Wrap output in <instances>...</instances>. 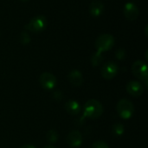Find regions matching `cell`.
Wrapping results in <instances>:
<instances>
[{
	"label": "cell",
	"instance_id": "d6986e66",
	"mask_svg": "<svg viewBox=\"0 0 148 148\" xmlns=\"http://www.w3.org/2000/svg\"><path fill=\"white\" fill-rule=\"evenodd\" d=\"M115 56H116V58H117V59H119V60H123L124 57L126 56L125 49H119L116 51Z\"/></svg>",
	"mask_w": 148,
	"mask_h": 148
},
{
	"label": "cell",
	"instance_id": "4fadbf2b",
	"mask_svg": "<svg viewBox=\"0 0 148 148\" xmlns=\"http://www.w3.org/2000/svg\"><path fill=\"white\" fill-rule=\"evenodd\" d=\"M65 109L66 111L71 115H76L81 111V106L79 102L75 100H69L65 103Z\"/></svg>",
	"mask_w": 148,
	"mask_h": 148
},
{
	"label": "cell",
	"instance_id": "6da1fadb",
	"mask_svg": "<svg viewBox=\"0 0 148 148\" xmlns=\"http://www.w3.org/2000/svg\"><path fill=\"white\" fill-rule=\"evenodd\" d=\"M103 114L102 104L97 100H88L84 105V114L91 120H96Z\"/></svg>",
	"mask_w": 148,
	"mask_h": 148
},
{
	"label": "cell",
	"instance_id": "7402d4cb",
	"mask_svg": "<svg viewBox=\"0 0 148 148\" xmlns=\"http://www.w3.org/2000/svg\"><path fill=\"white\" fill-rule=\"evenodd\" d=\"M20 1H22V2H28V1H29V0H20Z\"/></svg>",
	"mask_w": 148,
	"mask_h": 148
},
{
	"label": "cell",
	"instance_id": "30bf717a",
	"mask_svg": "<svg viewBox=\"0 0 148 148\" xmlns=\"http://www.w3.org/2000/svg\"><path fill=\"white\" fill-rule=\"evenodd\" d=\"M66 141L67 144L70 147L76 148L80 147L82 143V134L77 131V130H74L71 131L66 138Z\"/></svg>",
	"mask_w": 148,
	"mask_h": 148
},
{
	"label": "cell",
	"instance_id": "7c38bea8",
	"mask_svg": "<svg viewBox=\"0 0 148 148\" xmlns=\"http://www.w3.org/2000/svg\"><path fill=\"white\" fill-rule=\"evenodd\" d=\"M104 12V4L100 0L93 1L89 5V13L92 16L98 17Z\"/></svg>",
	"mask_w": 148,
	"mask_h": 148
},
{
	"label": "cell",
	"instance_id": "ba28073f",
	"mask_svg": "<svg viewBox=\"0 0 148 148\" xmlns=\"http://www.w3.org/2000/svg\"><path fill=\"white\" fill-rule=\"evenodd\" d=\"M123 14L125 17L129 21H134L138 18L140 10L134 3H127L123 9Z\"/></svg>",
	"mask_w": 148,
	"mask_h": 148
},
{
	"label": "cell",
	"instance_id": "8fae6325",
	"mask_svg": "<svg viewBox=\"0 0 148 148\" xmlns=\"http://www.w3.org/2000/svg\"><path fill=\"white\" fill-rule=\"evenodd\" d=\"M68 79L69 82L75 87H81L83 83V76L81 71L74 69L70 71L68 75Z\"/></svg>",
	"mask_w": 148,
	"mask_h": 148
},
{
	"label": "cell",
	"instance_id": "2e32d148",
	"mask_svg": "<svg viewBox=\"0 0 148 148\" xmlns=\"http://www.w3.org/2000/svg\"><path fill=\"white\" fill-rule=\"evenodd\" d=\"M125 132V128L124 126L121 123H116L115 125H114L113 127V133L114 134V135L116 136H121Z\"/></svg>",
	"mask_w": 148,
	"mask_h": 148
},
{
	"label": "cell",
	"instance_id": "7a4b0ae2",
	"mask_svg": "<svg viewBox=\"0 0 148 148\" xmlns=\"http://www.w3.org/2000/svg\"><path fill=\"white\" fill-rule=\"evenodd\" d=\"M47 24V18L42 15H38L29 20L25 25V29L31 33H40L46 29Z\"/></svg>",
	"mask_w": 148,
	"mask_h": 148
},
{
	"label": "cell",
	"instance_id": "3957f363",
	"mask_svg": "<svg viewBox=\"0 0 148 148\" xmlns=\"http://www.w3.org/2000/svg\"><path fill=\"white\" fill-rule=\"evenodd\" d=\"M115 39L111 34H102L95 40V48L98 52L103 53L110 50L114 45Z\"/></svg>",
	"mask_w": 148,
	"mask_h": 148
},
{
	"label": "cell",
	"instance_id": "e0dca14e",
	"mask_svg": "<svg viewBox=\"0 0 148 148\" xmlns=\"http://www.w3.org/2000/svg\"><path fill=\"white\" fill-rule=\"evenodd\" d=\"M19 40H20V42L23 45H26V44H29L30 42V36L29 35L28 32L26 31H23L20 34V36H19Z\"/></svg>",
	"mask_w": 148,
	"mask_h": 148
},
{
	"label": "cell",
	"instance_id": "ffe728a7",
	"mask_svg": "<svg viewBox=\"0 0 148 148\" xmlns=\"http://www.w3.org/2000/svg\"><path fill=\"white\" fill-rule=\"evenodd\" d=\"M19 148H36L34 146L32 145H29V144H26V145H23L22 147H20Z\"/></svg>",
	"mask_w": 148,
	"mask_h": 148
},
{
	"label": "cell",
	"instance_id": "5bb4252c",
	"mask_svg": "<svg viewBox=\"0 0 148 148\" xmlns=\"http://www.w3.org/2000/svg\"><path fill=\"white\" fill-rule=\"evenodd\" d=\"M59 136H58V133L56 131V130H49L48 133H47V135H46V139L48 140L49 143L50 144H55L56 143L57 140H58Z\"/></svg>",
	"mask_w": 148,
	"mask_h": 148
},
{
	"label": "cell",
	"instance_id": "9c48e42d",
	"mask_svg": "<svg viewBox=\"0 0 148 148\" xmlns=\"http://www.w3.org/2000/svg\"><path fill=\"white\" fill-rule=\"evenodd\" d=\"M127 93L134 96V97H140L144 93V88L143 85L137 82V81H131L127 84Z\"/></svg>",
	"mask_w": 148,
	"mask_h": 148
},
{
	"label": "cell",
	"instance_id": "44dd1931",
	"mask_svg": "<svg viewBox=\"0 0 148 148\" xmlns=\"http://www.w3.org/2000/svg\"><path fill=\"white\" fill-rule=\"evenodd\" d=\"M44 148H56V147H53V146H51V145H49V146L44 147Z\"/></svg>",
	"mask_w": 148,
	"mask_h": 148
},
{
	"label": "cell",
	"instance_id": "5b68a950",
	"mask_svg": "<svg viewBox=\"0 0 148 148\" xmlns=\"http://www.w3.org/2000/svg\"><path fill=\"white\" fill-rule=\"evenodd\" d=\"M132 72L135 77L144 82V83L147 84V65L143 61H136L134 62L132 66Z\"/></svg>",
	"mask_w": 148,
	"mask_h": 148
},
{
	"label": "cell",
	"instance_id": "52a82bcc",
	"mask_svg": "<svg viewBox=\"0 0 148 148\" xmlns=\"http://www.w3.org/2000/svg\"><path fill=\"white\" fill-rule=\"evenodd\" d=\"M39 83L42 88L46 90H50L56 86L57 79L53 74L49 72H44L39 77Z\"/></svg>",
	"mask_w": 148,
	"mask_h": 148
},
{
	"label": "cell",
	"instance_id": "277c9868",
	"mask_svg": "<svg viewBox=\"0 0 148 148\" xmlns=\"http://www.w3.org/2000/svg\"><path fill=\"white\" fill-rule=\"evenodd\" d=\"M116 110L122 119L128 120L134 114V106L130 101L127 99H121L116 105Z\"/></svg>",
	"mask_w": 148,
	"mask_h": 148
},
{
	"label": "cell",
	"instance_id": "9a60e30c",
	"mask_svg": "<svg viewBox=\"0 0 148 148\" xmlns=\"http://www.w3.org/2000/svg\"><path fill=\"white\" fill-rule=\"evenodd\" d=\"M103 61V56H102V53H100V52H96L95 55L92 56L91 57V63L93 66L95 67H97L99 66Z\"/></svg>",
	"mask_w": 148,
	"mask_h": 148
},
{
	"label": "cell",
	"instance_id": "ac0fdd59",
	"mask_svg": "<svg viewBox=\"0 0 148 148\" xmlns=\"http://www.w3.org/2000/svg\"><path fill=\"white\" fill-rule=\"evenodd\" d=\"M92 148H109V146L107 142L103 140H98L93 144Z\"/></svg>",
	"mask_w": 148,
	"mask_h": 148
},
{
	"label": "cell",
	"instance_id": "8992f818",
	"mask_svg": "<svg viewBox=\"0 0 148 148\" xmlns=\"http://www.w3.org/2000/svg\"><path fill=\"white\" fill-rule=\"evenodd\" d=\"M119 72L118 65L114 62H106L101 69V76L106 80H112L114 79Z\"/></svg>",
	"mask_w": 148,
	"mask_h": 148
}]
</instances>
